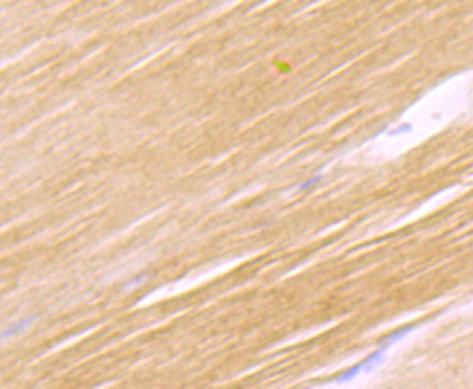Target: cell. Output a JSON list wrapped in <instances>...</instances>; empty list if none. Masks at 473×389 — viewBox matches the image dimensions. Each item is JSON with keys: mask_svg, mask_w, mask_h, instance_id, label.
Listing matches in <instances>:
<instances>
[{"mask_svg": "<svg viewBox=\"0 0 473 389\" xmlns=\"http://www.w3.org/2000/svg\"><path fill=\"white\" fill-rule=\"evenodd\" d=\"M414 327H415V325H412V324L405 325V327H402L401 330H398V331H395V333H392V334H389V336L383 337V339L380 340L382 347H388L391 343H394V341H396V340H399V339L405 337L408 333H411V331H412V328H414Z\"/></svg>", "mask_w": 473, "mask_h": 389, "instance_id": "obj_3", "label": "cell"}, {"mask_svg": "<svg viewBox=\"0 0 473 389\" xmlns=\"http://www.w3.org/2000/svg\"><path fill=\"white\" fill-rule=\"evenodd\" d=\"M319 180H322V176H321V174H319V176H316V177H311L309 180H307L305 183H302V185L299 186V191H307V189H309V188L315 186Z\"/></svg>", "mask_w": 473, "mask_h": 389, "instance_id": "obj_4", "label": "cell"}, {"mask_svg": "<svg viewBox=\"0 0 473 389\" xmlns=\"http://www.w3.org/2000/svg\"><path fill=\"white\" fill-rule=\"evenodd\" d=\"M406 131H411V125H402V126H399V129L392 131L391 135H398V134H402V132H406Z\"/></svg>", "mask_w": 473, "mask_h": 389, "instance_id": "obj_5", "label": "cell"}, {"mask_svg": "<svg viewBox=\"0 0 473 389\" xmlns=\"http://www.w3.org/2000/svg\"><path fill=\"white\" fill-rule=\"evenodd\" d=\"M37 319V316H28V318H24V319H21L19 322H15V324H12V325H9L6 330H3L1 333H0V339H6V337H13V336H16V334H19V333H22L24 330H26L34 321Z\"/></svg>", "mask_w": 473, "mask_h": 389, "instance_id": "obj_2", "label": "cell"}, {"mask_svg": "<svg viewBox=\"0 0 473 389\" xmlns=\"http://www.w3.org/2000/svg\"><path fill=\"white\" fill-rule=\"evenodd\" d=\"M383 351H385V347H380L379 350L375 351V353H373V354H370V356H367L364 360H361L360 363L355 365V366H353V367H350L349 370H346V372L340 373L338 376H335V378H334V381H335V382L343 384V382L352 381L355 375H357V373H360L361 370H370V369L376 367V366L383 360Z\"/></svg>", "mask_w": 473, "mask_h": 389, "instance_id": "obj_1", "label": "cell"}]
</instances>
